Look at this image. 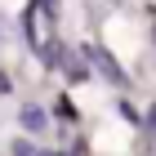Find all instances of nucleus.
<instances>
[{
    "label": "nucleus",
    "mask_w": 156,
    "mask_h": 156,
    "mask_svg": "<svg viewBox=\"0 0 156 156\" xmlns=\"http://www.w3.org/2000/svg\"><path fill=\"white\" fill-rule=\"evenodd\" d=\"M62 67H67V80H76V85H80V80H89V62H85L80 58V54H67V49H62Z\"/></svg>",
    "instance_id": "f03ea898"
},
{
    "label": "nucleus",
    "mask_w": 156,
    "mask_h": 156,
    "mask_svg": "<svg viewBox=\"0 0 156 156\" xmlns=\"http://www.w3.org/2000/svg\"><path fill=\"white\" fill-rule=\"evenodd\" d=\"M58 116H62V120H76V107H72V103H67V98H62V103H58Z\"/></svg>",
    "instance_id": "20e7f679"
},
{
    "label": "nucleus",
    "mask_w": 156,
    "mask_h": 156,
    "mask_svg": "<svg viewBox=\"0 0 156 156\" xmlns=\"http://www.w3.org/2000/svg\"><path fill=\"white\" fill-rule=\"evenodd\" d=\"M0 94H9V80H5V76H0Z\"/></svg>",
    "instance_id": "423d86ee"
},
{
    "label": "nucleus",
    "mask_w": 156,
    "mask_h": 156,
    "mask_svg": "<svg viewBox=\"0 0 156 156\" xmlns=\"http://www.w3.org/2000/svg\"><path fill=\"white\" fill-rule=\"evenodd\" d=\"M13 156H40V152H36L31 143H18V147H13Z\"/></svg>",
    "instance_id": "39448f33"
},
{
    "label": "nucleus",
    "mask_w": 156,
    "mask_h": 156,
    "mask_svg": "<svg viewBox=\"0 0 156 156\" xmlns=\"http://www.w3.org/2000/svg\"><path fill=\"white\" fill-rule=\"evenodd\" d=\"M23 129L27 134H40V129H45V112H40V107H23Z\"/></svg>",
    "instance_id": "7ed1b4c3"
},
{
    "label": "nucleus",
    "mask_w": 156,
    "mask_h": 156,
    "mask_svg": "<svg viewBox=\"0 0 156 156\" xmlns=\"http://www.w3.org/2000/svg\"><path fill=\"white\" fill-rule=\"evenodd\" d=\"M80 54H85V58H89V62H94V67H98V72H103V76H107V80H125V72H120V62L116 58H112V54H107V49H103V45H80Z\"/></svg>",
    "instance_id": "f257e3e1"
}]
</instances>
